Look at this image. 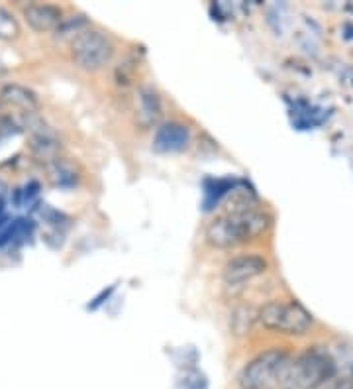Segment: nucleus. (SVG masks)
I'll return each mask as SVG.
<instances>
[{"label": "nucleus", "mask_w": 353, "mask_h": 389, "mask_svg": "<svg viewBox=\"0 0 353 389\" xmlns=\"http://www.w3.org/2000/svg\"><path fill=\"white\" fill-rule=\"evenodd\" d=\"M20 35V24L14 14L0 6V40H16Z\"/></svg>", "instance_id": "ddd939ff"}, {"label": "nucleus", "mask_w": 353, "mask_h": 389, "mask_svg": "<svg viewBox=\"0 0 353 389\" xmlns=\"http://www.w3.org/2000/svg\"><path fill=\"white\" fill-rule=\"evenodd\" d=\"M269 229H271V217L265 210L253 206H241L232 213L212 218L205 230V240L212 248L230 250L234 246L259 238Z\"/></svg>", "instance_id": "f257e3e1"}, {"label": "nucleus", "mask_w": 353, "mask_h": 389, "mask_svg": "<svg viewBox=\"0 0 353 389\" xmlns=\"http://www.w3.org/2000/svg\"><path fill=\"white\" fill-rule=\"evenodd\" d=\"M114 51L112 38L103 30L85 28L71 40V58L77 67L89 73L106 67L114 58Z\"/></svg>", "instance_id": "39448f33"}, {"label": "nucleus", "mask_w": 353, "mask_h": 389, "mask_svg": "<svg viewBox=\"0 0 353 389\" xmlns=\"http://www.w3.org/2000/svg\"><path fill=\"white\" fill-rule=\"evenodd\" d=\"M257 322L265 331L283 336H307L314 319L300 303L286 299H271L257 307Z\"/></svg>", "instance_id": "7ed1b4c3"}, {"label": "nucleus", "mask_w": 353, "mask_h": 389, "mask_svg": "<svg viewBox=\"0 0 353 389\" xmlns=\"http://www.w3.org/2000/svg\"><path fill=\"white\" fill-rule=\"evenodd\" d=\"M189 144H191V132L177 120L161 124L153 140V146L160 151H182L189 148Z\"/></svg>", "instance_id": "6e6552de"}, {"label": "nucleus", "mask_w": 353, "mask_h": 389, "mask_svg": "<svg viewBox=\"0 0 353 389\" xmlns=\"http://www.w3.org/2000/svg\"><path fill=\"white\" fill-rule=\"evenodd\" d=\"M0 97L6 101V103L14 104V106H18V108H22L26 113H32L37 108V97H35V92L32 89H28V87H22V85H16V83H12V85H4L2 87V92H0Z\"/></svg>", "instance_id": "9d476101"}, {"label": "nucleus", "mask_w": 353, "mask_h": 389, "mask_svg": "<svg viewBox=\"0 0 353 389\" xmlns=\"http://www.w3.org/2000/svg\"><path fill=\"white\" fill-rule=\"evenodd\" d=\"M163 115V104H161L160 92L153 87H139L136 97V122L144 130L153 128L160 122Z\"/></svg>", "instance_id": "0eeeda50"}, {"label": "nucleus", "mask_w": 353, "mask_h": 389, "mask_svg": "<svg viewBox=\"0 0 353 389\" xmlns=\"http://www.w3.org/2000/svg\"><path fill=\"white\" fill-rule=\"evenodd\" d=\"M51 177L55 179V183L63 185V187L77 183V172L73 169V165H69V163H65L63 160H59V158H55V161H53Z\"/></svg>", "instance_id": "f8f14e48"}, {"label": "nucleus", "mask_w": 353, "mask_h": 389, "mask_svg": "<svg viewBox=\"0 0 353 389\" xmlns=\"http://www.w3.org/2000/svg\"><path fill=\"white\" fill-rule=\"evenodd\" d=\"M255 322H257V309L251 305H238L230 315V331L234 336H246L250 334Z\"/></svg>", "instance_id": "9b49d317"}, {"label": "nucleus", "mask_w": 353, "mask_h": 389, "mask_svg": "<svg viewBox=\"0 0 353 389\" xmlns=\"http://www.w3.org/2000/svg\"><path fill=\"white\" fill-rule=\"evenodd\" d=\"M316 389H353L352 374H336L332 378L324 379Z\"/></svg>", "instance_id": "4468645a"}, {"label": "nucleus", "mask_w": 353, "mask_h": 389, "mask_svg": "<svg viewBox=\"0 0 353 389\" xmlns=\"http://www.w3.org/2000/svg\"><path fill=\"white\" fill-rule=\"evenodd\" d=\"M293 356L289 348L279 346L255 354L239 372V389H281Z\"/></svg>", "instance_id": "f03ea898"}, {"label": "nucleus", "mask_w": 353, "mask_h": 389, "mask_svg": "<svg viewBox=\"0 0 353 389\" xmlns=\"http://www.w3.org/2000/svg\"><path fill=\"white\" fill-rule=\"evenodd\" d=\"M338 374L336 362L328 350L314 346L293 356L281 389H316L324 379Z\"/></svg>", "instance_id": "20e7f679"}, {"label": "nucleus", "mask_w": 353, "mask_h": 389, "mask_svg": "<svg viewBox=\"0 0 353 389\" xmlns=\"http://www.w3.org/2000/svg\"><path fill=\"white\" fill-rule=\"evenodd\" d=\"M4 73V67H2V61H0V75Z\"/></svg>", "instance_id": "2eb2a0df"}, {"label": "nucleus", "mask_w": 353, "mask_h": 389, "mask_svg": "<svg viewBox=\"0 0 353 389\" xmlns=\"http://www.w3.org/2000/svg\"><path fill=\"white\" fill-rule=\"evenodd\" d=\"M269 270V262L261 254H238L230 258L222 270V283L230 295L241 293L248 283L261 277Z\"/></svg>", "instance_id": "423d86ee"}, {"label": "nucleus", "mask_w": 353, "mask_h": 389, "mask_svg": "<svg viewBox=\"0 0 353 389\" xmlns=\"http://www.w3.org/2000/svg\"><path fill=\"white\" fill-rule=\"evenodd\" d=\"M24 18L35 32H51L63 22V10L55 4H30L24 10Z\"/></svg>", "instance_id": "1a4fd4ad"}]
</instances>
